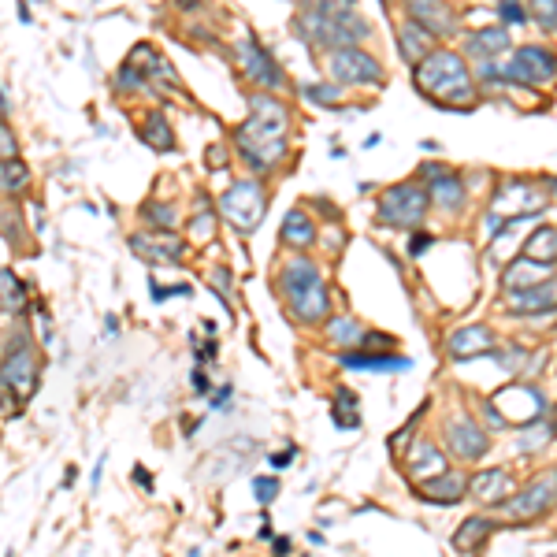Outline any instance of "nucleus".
Instances as JSON below:
<instances>
[{
	"instance_id": "nucleus-5",
	"label": "nucleus",
	"mask_w": 557,
	"mask_h": 557,
	"mask_svg": "<svg viewBox=\"0 0 557 557\" xmlns=\"http://www.w3.org/2000/svg\"><path fill=\"white\" fill-rule=\"evenodd\" d=\"M428 205L431 197L424 186H416V182H398V186H390L383 190L379 197V208H376V220L383 227H420L424 216H428Z\"/></svg>"
},
{
	"instance_id": "nucleus-17",
	"label": "nucleus",
	"mask_w": 557,
	"mask_h": 557,
	"mask_svg": "<svg viewBox=\"0 0 557 557\" xmlns=\"http://www.w3.org/2000/svg\"><path fill=\"white\" fill-rule=\"evenodd\" d=\"M509 309L513 316H546L557 309V275H550L546 283L528 286V290H513L509 294Z\"/></svg>"
},
{
	"instance_id": "nucleus-7",
	"label": "nucleus",
	"mask_w": 557,
	"mask_h": 557,
	"mask_svg": "<svg viewBox=\"0 0 557 557\" xmlns=\"http://www.w3.org/2000/svg\"><path fill=\"white\" fill-rule=\"evenodd\" d=\"M487 405L498 413L502 428H532L535 420L546 413V398L535 387H528V383H509Z\"/></svg>"
},
{
	"instance_id": "nucleus-10",
	"label": "nucleus",
	"mask_w": 557,
	"mask_h": 557,
	"mask_svg": "<svg viewBox=\"0 0 557 557\" xmlns=\"http://www.w3.org/2000/svg\"><path fill=\"white\" fill-rule=\"evenodd\" d=\"M294 26H298L301 41H309V45H324V49H331V52L357 45L346 26H338L335 19H327V15L316 12V8H301V15L294 19Z\"/></svg>"
},
{
	"instance_id": "nucleus-49",
	"label": "nucleus",
	"mask_w": 557,
	"mask_h": 557,
	"mask_svg": "<svg viewBox=\"0 0 557 557\" xmlns=\"http://www.w3.org/2000/svg\"><path fill=\"white\" fill-rule=\"evenodd\" d=\"M4 387H8V383H4V379H0V398H4Z\"/></svg>"
},
{
	"instance_id": "nucleus-20",
	"label": "nucleus",
	"mask_w": 557,
	"mask_h": 557,
	"mask_svg": "<svg viewBox=\"0 0 557 557\" xmlns=\"http://www.w3.org/2000/svg\"><path fill=\"white\" fill-rule=\"evenodd\" d=\"M342 368H353V372H409L413 361L398 357V353L353 350V353H342Z\"/></svg>"
},
{
	"instance_id": "nucleus-27",
	"label": "nucleus",
	"mask_w": 557,
	"mask_h": 557,
	"mask_svg": "<svg viewBox=\"0 0 557 557\" xmlns=\"http://www.w3.org/2000/svg\"><path fill=\"white\" fill-rule=\"evenodd\" d=\"M468 487H472V494H476L480 502H491V506H498V502H506L509 476L502 472V468H487V472H480V476L468 483Z\"/></svg>"
},
{
	"instance_id": "nucleus-14",
	"label": "nucleus",
	"mask_w": 557,
	"mask_h": 557,
	"mask_svg": "<svg viewBox=\"0 0 557 557\" xmlns=\"http://www.w3.org/2000/svg\"><path fill=\"white\" fill-rule=\"evenodd\" d=\"M446 442H450V454L457 461H480L491 450V435L476 424V420H454L446 428Z\"/></svg>"
},
{
	"instance_id": "nucleus-41",
	"label": "nucleus",
	"mask_w": 557,
	"mask_h": 557,
	"mask_svg": "<svg viewBox=\"0 0 557 557\" xmlns=\"http://www.w3.org/2000/svg\"><path fill=\"white\" fill-rule=\"evenodd\" d=\"M498 15H502L506 23H528V12L520 8V0H502V4H498Z\"/></svg>"
},
{
	"instance_id": "nucleus-26",
	"label": "nucleus",
	"mask_w": 557,
	"mask_h": 557,
	"mask_svg": "<svg viewBox=\"0 0 557 557\" xmlns=\"http://www.w3.org/2000/svg\"><path fill=\"white\" fill-rule=\"evenodd\" d=\"M524 257L554 268L557 264V227L554 223H543V227H535V231L528 234V242H524Z\"/></svg>"
},
{
	"instance_id": "nucleus-6",
	"label": "nucleus",
	"mask_w": 557,
	"mask_h": 557,
	"mask_svg": "<svg viewBox=\"0 0 557 557\" xmlns=\"http://www.w3.org/2000/svg\"><path fill=\"white\" fill-rule=\"evenodd\" d=\"M498 75L513 86H546L557 78V56L543 45H520L509 52V60L498 67Z\"/></svg>"
},
{
	"instance_id": "nucleus-34",
	"label": "nucleus",
	"mask_w": 557,
	"mask_h": 557,
	"mask_svg": "<svg viewBox=\"0 0 557 557\" xmlns=\"http://www.w3.org/2000/svg\"><path fill=\"white\" fill-rule=\"evenodd\" d=\"M142 216L153 223L156 231H171V227H175V208L160 205V201H149V205L142 208Z\"/></svg>"
},
{
	"instance_id": "nucleus-21",
	"label": "nucleus",
	"mask_w": 557,
	"mask_h": 557,
	"mask_svg": "<svg viewBox=\"0 0 557 557\" xmlns=\"http://www.w3.org/2000/svg\"><path fill=\"white\" fill-rule=\"evenodd\" d=\"M550 275H554V268H550V264H539V260L520 257V260H513V264L506 268V275H502V286H506V294H513V290H528V286L546 283Z\"/></svg>"
},
{
	"instance_id": "nucleus-39",
	"label": "nucleus",
	"mask_w": 557,
	"mask_h": 557,
	"mask_svg": "<svg viewBox=\"0 0 557 557\" xmlns=\"http://www.w3.org/2000/svg\"><path fill=\"white\" fill-rule=\"evenodd\" d=\"M253 494H257L260 506H268L275 494H279V480H272V476H264V480H253Z\"/></svg>"
},
{
	"instance_id": "nucleus-43",
	"label": "nucleus",
	"mask_w": 557,
	"mask_h": 557,
	"mask_svg": "<svg viewBox=\"0 0 557 557\" xmlns=\"http://www.w3.org/2000/svg\"><path fill=\"white\" fill-rule=\"evenodd\" d=\"M431 242H435V238H431V234H416L413 242H409V253H413V257H420V253H428V246Z\"/></svg>"
},
{
	"instance_id": "nucleus-2",
	"label": "nucleus",
	"mask_w": 557,
	"mask_h": 557,
	"mask_svg": "<svg viewBox=\"0 0 557 557\" xmlns=\"http://www.w3.org/2000/svg\"><path fill=\"white\" fill-rule=\"evenodd\" d=\"M413 82L431 104H442V108H465L476 101L472 71H468L465 56L454 49H431L413 67Z\"/></svg>"
},
{
	"instance_id": "nucleus-37",
	"label": "nucleus",
	"mask_w": 557,
	"mask_h": 557,
	"mask_svg": "<svg viewBox=\"0 0 557 557\" xmlns=\"http://www.w3.org/2000/svg\"><path fill=\"white\" fill-rule=\"evenodd\" d=\"M212 231H216V227H212V212L201 205V212H197L194 223H190V238H194V242H208V238H212Z\"/></svg>"
},
{
	"instance_id": "nucleus-25",
	"label": "nucleus",
	"mask_w": 557,
	"mask_h": 557,
	"mask_svg": "<svg viewBox=\"0 0 557 557\" xmlns=\"http://www.w3.org/2000/svg\"><path fill=\"white\" fill-rule=\"evenodd\" d=\"M138 138H142L149 149H156V153L175 149V134H171V123L164 112H149V116H142V123H138Z\"/></svg>"
},
{
	"instance_id": "nucleus-11",
	"label": "nucleus",
	"mask_w": 557,
	"mask_h": 557,
	"mask_svg": "<svg viewBox=\"0 0 557 557\" xmlns=\"http://www.w3.org/2000/svg\"><path fill=\"white\" fill-rule=\"evenodd\" d=\"M554 498H557V472H543L532 487H524L520 494L506 498L502 509L517 520H532V517H543L546 509L554 506Z\"/></svg>"
},
{
	"instance_id": "nucleus-35",
	"label": "nucleus",
	"mask_w": 557,
	"mask_h": 557,
	"mask_svg": "<svg viewBox=\"0 0 557 557\" xmlns=\"http://www.w3.org/2000/svg\"><path fill=\"white\" fill-rule=\"evenodd\" d=\"M532 19L543 30L557 34V0H532Z\"/></svg>"
},
{
	"instance_id": "nucleus-42",
	"label": "nucleus",
	"mask_w": 557,
	"mask_h": 557,
	"mask_svg": "<svg viewBox=\"0 0 557 557\" xmlns=\"http://www.w3.org/2000/svg\"><path fill=\"white\" fill-rule=\"evenodd\" d=\"M379 346H383V350H390V346H394V338H390V335H364V338H361V350H372V353H376Z\"/></svg>"
},
{
	"instance_id": "nucleus-24",
	"label": "nucleus",
	"mask_w": 557,
	"mask_h": 557,
	"mask_svg": "<svg viewBox=\"0 0 557 557\" xmlns=\"http://www.w3.org/2000/svg\"><path fill=\"white\" fill-rule=\"evenodd\" d=\"M442 472H446V457L439 454V446H431V442H416L413 457H409V476H413L416 483H424V480L442 476Z\"/></svg>"
},
{
	"instance_id": "nucleus-45",
	"label": "nucleus",
	"mask_w": 557,
	"mask_h": 557,
	"mask_svg": "<svg viewBox=\"0 0 557 557\" xmlns=\"http://www.w3.org/2000/svg\"><path fill=\"white\" fill-rule=\"evenodd\" d=\"M272 465H275V468L294 465V450H279V454H272Z\"/></svg>"
},
{
	"instance_id": "nucleus-9",
	"label": "nucleus",
	"mask_w": 557,
	"mask_h": 557,
	"mask_svg": "<svg viewBox=\"0 0 557 557\" xmlns=\"http://www.w3.org/2000/svg\"><path fill=\"white\" fill-rule=\"evenodd\" d=\"M234 56H238V67H242V75H246L249 82H257L260 90H279V86L286 82L283 67L275 64V56L264 49V45H257L253 38L238 41Z\"/></svg>"
},
{
	"instance_id": "nucleus-1",
	"label": "nucleus",
	"mask_w": 557,
	"mask_h": 557,
	"mask_svg": "<svg viewBox=\"0 0 557 557\" xmlns=\"http://www.w3.org/2000/svg\"><path fill=\"white\" fill-rule=\"evenodd\" d=\"M286 130H290V112L286 104H279L268 93L249 97V119L234 130V145L246 156V164L253 171H272L279 168V160L286 156Z\"/></svg>"
},
{
	"instance_id": "nucleus-38",
	"label": "nucleus",
	"mask_w": 557,
	"mask_h": 557,
	"mask_svg": "<svg viewBox=\"0 0 557 557\" xmlns=\"http://www.w3.org/2000/svg\"><path fill=\"white\" fill-rule=\"evenodd\" d=\"M535 428L539 431H524V439H520V450H539V446H543L546 439H550V435H554V424H535Z\"/></svg>"
},
{
	"instance_id": "nucleus-3",
	"label": "nucleus",
	"mask_w": 557,
	"mask_h": 557,
	"mask_svg": "<svg viewBox=\"0 0 557 557\" xmlns=\"http://www.w3.org/2000/svg\"><path fill=\"white\" fill-rule=\"evenodd\" d=\"M283 294L290 312L298 316L301 324H320V320H327V312H331L324 272L309 257H294L283 268Z\"/></svg>"
},
{
	"instance_id": "nucleus-19",
	"label": "nucleus",
	"mask_w": 557,
	"mask_h": 557,
	"mask_svg": "<svg viewBox=\"0 0 557 557\" xmlns=\"http://www.w3.org/2000/svg\"><path fill=\"white\" fill-rule=\"evenodd\" d=\"M309 8L324 12L327 19H335L338 26H346L353 34V41H364L372 34V23L357 12V0H309Z\"/></svg>"
},
{
	"instance_id": "nucleus-12",
	"label": "nucleus",
	"mask_w": 557,
	"mask_h": 557,
	"mask_svg": "<svg viewBox=\"0 0 557 557\" xmlns=\"http://www.w3.org/2000/svg\"><path fill=\"white\" fill-rule=\"evenodd\" d=\"M0 379L12 387L15 398H26L30 390L38 387V361H34V353L26 342L12 346V353L4 357V368H0Z\"/></svg>"
},
{
	"instance_id": "nucleus-8",
	"label": "nucleus",
	"mask_w": 557,
	"mask_h": 557,
	"mask_svg": "<svg viewBox=\"0 0 557 557\" xmlns=\"http://www.w3.org/2000/svg\"><path fill=\"white\" fill-rule=\"evenodd\" d=\"M331 75L338 86H379L383 82V67L376 56H368L364 49L350 45V49L331 52Z\"/></svg>"
},
{
	"instance_id": "nucleus-13",
	"label": "nucleus",
	"mask_w": 557,
	"mask_h": 557,
	"mask_svg": "<svg viewBox=\"0 0 557 557\" xmlns=\"http://www.w3.org/2000/svg\"><path fill=\"white\" fill-rule=\"evenodd\" d=\"M405 12H409V23L428 30L431 38H450L457 26V15L442 0H405Z\"/></svg>"
},
{
	"instance_id": "nucleus-44",
	"label": "nucleus",
	"mask_w": 557,
	"mask_h": 557,
	"mask_svg": "<svg viewBox=\"0 0 557 557\" xmlns=\"http://www.w3.org/2000/svg\"><path fill=\"white\" fill-rule=\"evenodd\" d=\"M134 480L142 483V491H153V472H149V468H134Z\"/></svg>"
},
{
	"instance_id": "nucleus-33",
	"label": "nucleus",
	"mask_w": 557,
	"mask_h": 557,
	"mask_svg": "<svg viewBox=\"0 0 557 557\" xmlns=\"http://www.w3.org/2000/svg\"><path fill=\"white\" fill-rule=\"evenodd\" d=\"M327 338L335 342V346H361V324L353 320V316H335L331 324H327Z\"/></svg>"
},
{
	"instance_id": "nucleus-30",
	"label": "nucleus",
	"mask_w": 557,
	"mask_h": 557,
	"mask_svg": "<svg viewBox=\"0 0 557 557\" xmlns=\"http://www.w3.org/2000/svg\"><path fill=\"white\" fill-rule=\"evenodd\" d=\"M494 532V520L491 517H468L454 535V546L457 550H480L483 539Z\"/></svg>"
},
{
	"instance_id": "nucleus-32",
	"label": "nucleus",
	"mask_w": 557,
	"mask_h": 557,
	"mask_svg": "<svg viewBox=\"0 0 557 557\" xmlns=\"http://www.w3.org/2000/svg\"><path fill=\"white\" fill-rule=\"evenodd\" d=\"M26 182H30V171L23 160H0V190L4 194H23Z\"/></svg>"
},
{
	"instance_id": "nucleus-40",
	"label": "nucleus",
	"mask_w": 557,
	"mask_h": 557,
	"mask_svg": "<svg viewBox=\"0 0 557 557\" xmlns=\"http://www.w3.org/2000/svg\"><path fill=\"white\" fill-rule=\"evenodd\" d=\"M0 160H19V142L4 123H0Z\"/></svg>"
},
{
	"instance_id": "nucleus-36",
	"label": "nucleus",
	"mask_w": 557,
	"mask_h": 557,
	"mask_svg": "<svg viewBox=\"0 0 557 557\" xmlns=\"http://www.w3.org/2000/svg\"><path fill=\"white\" fill-rule=\"evenodd\" d=\"M301 93H305L312 104H324V108H335L338 104V86H316V82H312V86H305Z\"/></svg>"
},
{
	"instance_id": "nucleus-29",
	"label": "nucleus",
	"mask_w": 557,
	"mask_h": 557,
	"mask_svg": "<svg viewBox=\"0 0 557 557\" xmlns=\"http://www.w3.org/2000/svg\"><path fill=\"white\" fill-rule=\"evenodd\" d=\"M283 242L294 249H309L316 242V223L305 212H290L283 220Z\"/></svg>"
},
{
	"instance_id": "nucleus-23",
	"label": "nucleus",
	"mask_w": 557,
	"mask_h": 557,
	"mask_svg": "<svg viewBox=\"0 0 557 557\" xmlns=\"http://www.w3.org/2000/svg\"><path fill=\"white\" fill-rule=\"evenodd\" d=\"M502 52H509V34L502 26H483L468 38V56L480 60V64H491Z\"/></svg>"
},
{
	"instance_id": "nucleus-15",
	"label": "nucleus",
	"mask_w": 557,
	"mask_h": 557,
	"mask_svg": "<svg viewBox=\"0 0 557 557\" xmlns=\"http://www.w3.org/2000/svg\"><path fill=\"white\" fill-rule=\"evenodd\" d=\"M424 175L431 179V201L446 212H457V208H465L468 201V190H465V179L450 171L446 164H424Z\"/></svg>"
},
{
	"instance_id": "nucleus-16",
	"label": "nucleus",
	"mask_w": 557,
	"mask_h": 557,
	"mask_svg": "<svg viewBox=\"0 0 557 557\" xmlns=\"http://www.w3.org/2000/svg\"><path fill=\"white\" fill-rule=\"evenodd\" d=\"M446 350L454 361H476V357H491L498 350V338L491 335V327L472 324V327H457L454 335L446 338Z\"/></svg>"
},
{
	"instance_id": "nucleus-48",
	"label": "nucleus",
	"mask_w": 557,
	"mask_h": 557,
	"mask_svg": "<svg viewBox=\"0 0 557 557\" xmlns=\"http://www.w3.org/2000/svg\"><path fill=\"white\" fill-rule=\"evenodd\" d=\"M290 554V539H275V557H286Z\"/></svg>"
},
{
	"instance_id": "nucleus-4",
	"label": "nucleus",
	"mask_w": 557,
	"mask_h": 557,
	"mask_svg": "<svg viewBox=\"0 0 557 557\" xmlns=\"http://www.w3.org/2000/svg\"><path fill=\"white\" fill-rule=\"evenodd\" d=\"M220 212L234 231L253 234L260 223H264V212H268V194H264V186L253 182V179L231 182V186L220 194Z\"/></svg>"
},
{
	"instance_id": "nucleus-50",
	"label": "nucleus",
	"mask_w": 557,
	"mask_h": 557,
	"mask_svg": "<svg viewBox=\"0 0 557 557\" xmlns=\"http://www.w3.org/2000/svg\"><path fill=\"white\" fill-rule=\"evenodd\" d=\"M0 116H4V101H0Z\"/></svg>"
},
{
	"instance_id": "nucleus-28",
	"label": "nucleus",
	"mask_w": 557,
	"mask_h": 557,
	"mask_svg": "<svg viewBox=\"0 0 557 557\" xmlns=\"http://www.w3.org/2000/svg\"><path fill=\"white\" fill-rule=\"evenodd\" d=\"M398 41H402V60H409L413 67L431 52V34L428 30H420L416 23H405L402 30H398Z\"/></svg>"
},
{
	"instance_id": "nucleus-31",
	"label": "nucleus",
	"mask_w": 557,
	"mask_h": 557,
	"mask_svg": "<svg viewBox=\"0 0 557 557\" xmlns=\"http://www.w3.org/2000/svg\"><path fill=\"white\" fill-rule=\"evenodd\" d=\"M0 305H4V312H23L26 309L23 279H15V272H8V268H0Z\"/></svg>"
},
{
	"instance_id": "nucleus-46",
	"label": "nucleus",
	"mask_w": 557,
	"mask_h": 557,
	"mask_svg": "<svg viewBox=\"0 0 557 557\" xmlns=\"http://www.w3.org/2000/svg\"><path fill=\"white\" fill-rule=\"evenodd\" d=\"M190 383H194L197 394H208V376H205V372H201V368H197L194 376H190Z\"/></svg>"
},
{
	"instance_id": "nucleus-18",
	"label": "nucleus",
	"mask_w": 557,
	"mask_h": 557,
	"mask_svg": "<svg viewBox=\"0 0 557 557\" xmlns=\"http://www.w3.org/2000/svg\"><path fill=\"white\" fill-rule=\"evenodd\" d=\"M130 249L138 257L149 260V264H179L186 246H182L179 238H171V231H156V234H134Z\"/></svg>"
},
{
	"instance_id": "nucleus-47",
	"label": "nucleus",
	"mask_w": 557,
	"mask_h": 557,
	"mask_svg": "<svg viewBox=\"0 0 557 557\" xmlns=\"http://www.w3.org/2000/svg\"><path fill=\"white\" fill-rule=\"evenodd\" d=\"M231 402V387H223L220 394H216V398H212V405H216V409H223V405Z\"/></svg>"
},
{
	"instance_id": "nucleus-22",
	"label": "nucleus",
	"mask_w": 557,
	"mask_h": 557,
	"mask_svg": "<svg viewBox=\"0 0 557 557\" xmlns=\"http://www.w3.org/2000/svg\"><path fill=\"white\" fill-rule=\"evenodd\" d=\"M420 498L424 502H439V506H454V502H461L468 491V480H461V476H454V472H442V476H435V480H424L420 487Z\"/></svg>"
}]
</instances>
